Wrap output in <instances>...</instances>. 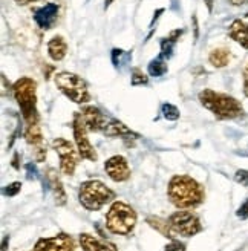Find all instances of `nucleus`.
I'll return each mask as SVG.
<instances>
[{
	"instance_id": "nucleus-1",
	"label": "nucleus",
	"mask_w": 248,
	"mask_h": 251,
	"mask_svg": "<svg viewBox=\"0 0 248 251\" xmlns=\"http://www.w3.org/2000/svg\"><path fill=\"white\" fill-rule=\"evenodd\" d=\"M169 198L178 208H192L204 201V188L185 175H176L169 182Z\"/></svg>"
},
{
	"instance_id": "nucleus-2",
	"label": "nucleus",
	"mask_w": 248,
	"mask_h": 251,
	"mask_svg": "<svg viewBox=\"0 0 248 251\" xmlns=\"http://www.w3.org/2000/svg\"><path fill=\"white\" fill-rule=\"evenodd\" d=\"M201 104L215 114L219 120H234L244 115V107L236 98L227 94L215 92L212 89H204L198 95Z\"/></svg>"
},
{
	"instance_id": "nucleus-3",
	"label": "nucleus",
	"mask_w": 248,
	"mask_h": 251,
	"mask_svg": "<svg viewBox=\"0 0 248 251\" xmlns=\"http://www.w3.org/2000/svg\"><path fill=\"white\" fill-rule=\"evenodd\" d=\"M12 94L20 106L23 120L26 126L39 124V114H37V83L29 77H22L12 84Z\"/></svg>"
},
{
	"instance_id": "nucleus-4",
	"label": "nucleus",
	"mask_w": 248,
	"mask_h": 251,
	"mask_svg": "<svg viewBox=\"0 0 248 251\" xmlns=\"http://www.w3.org/2000/svg\"><path fill=\"white\" fill-rule=\"evenodd\" d=\"M114 198H115V193L110 190L109 187H106L101 181L91 179L80 185L78 199L86 210H91V211L100 210L103 205L110 202Z\"/></svg>"
},
{
	"instance_id": "nucleus-5",
	"label": "nucleus",
	"mask_w": 248,
	"mask_h": 251,
	"mask_svg": "<svg viewBox=\"0 0 248 251\" xmlns=\"http://www.w3.org/2000/svg\"><path fill=\"white\" fill-rule=\"evenodd\" d=\"M58 89L63 92L71 101L84 104L91 100V94L86 81L72 72H58L54 78Z\"/></svg>"
},
{
	"instance_id": "nucleus-6",
	"label": "nucleus",
	"mask_w": 248,
	"mask_h": 251,
	"mask_svg": "<svg viewBox=\"0 0 248 251\" xmlns=\"http://www.w3.org/2000/svg\"><path fill=\"white\" fill-rule=\"evenodd\" d=\"M136 224V213L132 207H129L124 202L112 204L107 216H106V225L107 228L115 234H129Z\"/></svg>"
},
{
	"instance_id": "nucleus-7",
	"label": "nucleus",
	"mask_w": 248,
	"mask_h": 251,
	"mask_svg": "<svg viewBox=\"0 0 248 251\" xmlns=\"http://www.w3.org/2000/svg\"><path fill=\"white\" fill-rule=\"evenodd\" d=\"M52 147L60 156L61 172L68 175V176L74 175L78 164V159H80V152H77V150L74 149V146L68 140H65V138H55L52 141Z\"/></svg>"
},
{
	"instance_id": "nucleus-8",
	"label": "nucleus",
	"mask_w": 248,
	"mask_h": 251,
	"mask_svg": "<svg viewBox=\"0 0 248 251\" xmlns=\"http://www.w3.org/2000/svg\"><path fill=\"white\" fill-rule=\"evenodd\" d=\"M169 222L176 234H181L185 237L195 236L202 230V225H201L199 219H198V216L193 215L192 211L173 213V215L169 218Z\"/></svg>"
},
{
	"instance_id": "nucleus-9",
	"label": "nucleus",
	"mask_w": 248,
	"mask_h": 251,
	"mask_svg": "<svg viewBox=\"0 0 248 251\" xmlns=\"http://www.w3.org/2000/svg\"><path fill=\"white\" fill-rule=\"evenodd\" d=\"M72 127H74V138H75V144H77V150L80 152V156L89 161H97L98 155L95 152V149L92 147V144L89 143L88 133H86L88 129H86V126L83 124L78 112H75V115H74Z\"/></svg>"
},
{
	"instance_id": "nucleus-10",
	"label": "nucleus",
	"mask_w": 248,
	"mask_h": 251,
	"mask_svg": "<svg viewBox=\"0 0 248 251\" xmlns=\"http://www.w3.org/2000/svg\"><path fill=\"white\" fill-rule=\"evenodd\" d=\"M78 115H80L83 124L86 126V129L91 132H103L107 126V120H106L104 114L95 106L83 107L78 112Z\"/></svg>"
},
{
	"instance_id": "nucleus-11",
	"label": "nucleus",
	"mask_w": 248,
	"mask_h": 251,
	"mask_svg": "<svg viewBox=\"0 0 248 251\" xmlns=\"http://www.w3.org/2000/svg\"><path fill=\"white\" fill-rule=\"evenodd\" d=\"M72 237L68 234H58L54 237H48V239H40L35 244L32 251H74Z\"/></svg>"
},
{
	"instance_id": "nucleus-12",
	"label": "nucleus",
	"mask_w": 248,
	"mask_h": 251,
	"mask_svg": "<svg viewBox=\"0 0 248 251\" xmlns=\"http://www.w3.org/2000/svg\"><path fill=\"white\" fill-rule=\"evenodd\" d=\"M58 11H60V8H58L57 3L49 2V3L37 8L34 11V20H35L37 25H39L40 29L48 31L55 25V22L58 19Z\"/></svg>"
},
{
	"instance_id": "nucleus-13",
	"label": "nucleus",
	"mask_w": 248,
	"mask_h": 251,
	"mask_svg": "<svg viewBox=\"0 0 248 251\" xmlns=\"http://www.w3.org/2000/svg\"><path fill=\"white\" fill-rule=\"evenodd\" d=\"M104 170L110 176V179H114L117 182L126 181L130 178V169H129L127 161L126 158H123L120 155L109 158L104 164Z\"/></svg>"
},
{
	"instance_id": "nucleus-14",
	"label": "nucleus",
	"mask_w": 248,
	"mask_h": 251,
	"mask_svg": "<svg viewBox=\"0 0 248 251\" xmlns=\"http://www.w3.org/2000/svg\"><path fill=\"white\" fill-rule=\"evenodd\" d=\"M80 244L84 251H117V247L110 242H106L104 239H98L91 234H81Z\"/></svg>"
},
{
	"instance_id": "nucleus-15",
	"label": "nucleus",
	"mask_w": 248,
	"mask_h": 251,
	"mask_svg": "<svg viewBox=\"0 0 248 251\" xmlns=\"http://www.w3.org/2000/svg\"><path fill=\"white\" fill-rule=\"evenodd\" d=\"M48 184H49V188H51V192L54 195V199H55V204L57 205H65L66 204V193H65V188H63V184H61L58 175L54 169H49L48 170Z\"/></svg>"
},
{
	"instance_id": "nucleus-16",
	"label": "nucleus",
	"mask_w": 248,
	"mask_h": 251,
	"mask_svg": "<svg viewBox=\"0 0 248 251\" xmlns=\"http://www.w3.org/2000/svg\"><path fill=\"white\" fill-rule=\"evenodd\" d=\"M230 39L239 43L242 48L248 49V22L244 20H234L228 29Z\"/></svg>"
},
{
	"instance_id": "nucleus-17",
	"label": "nucleus",
	"mask_w": 248,
	"mask_h": 251,
	"mask_svg": "<svg viewBox=\"0 0 248 251\" xmlns=\"http://www.w3.org/2000/svg\"><path fill=\"white\" fill-rule=\"evenodd\" d=\"M68 52V43L61 35H55L48 42V54L54 61H61L66 57Z\"/></svg>"
},
{
	"instance_id": "nucleus-18",
	"label": "nucleus",
	"mask_w": 248,
	"mask_h": 251,
	"mask_svg": "<svg viewBox=\"0 0 248 251\" xmlns=\"http://www.w3.org/2000/svg\"><path fill=\"white\" fill-rule=\"evenodd\" d=\"M182 29H175L172 31L169 37H166V39L161 40V57H163L164 60H169L172 55H173V49H175V45L176 42L179 40V37L182 35Z\"/></svg>"
},
{
	"instance_id": "nucleus-19",
	"label": "nucleus",
	"mask_w": 248,
	"mask_h": 251,
	"mask_svg": "<svg viewBox=\"0 0 248 251\" xmlns=\"http://www.w3.org/2000/svg\"><path fill=\"white\" fill-rule=\"evenodd\" d=\"M103 133L106 136H133V138H138V135L133 133L127 126H124L121 121L118 120H112L109 121L106 129L103 130Z\"/></svg>"
},
{
	"instance_id": "nucleus-20",
	"label": "nucleus",
	"mask_w": 248,
	"mask_h": 251,
	"mask_svg": "<svg viewBox=\"0 0 248 251\" xmlns=\"http://www.w3.org/2000/svg\"><path fill=\"white\" fill-rule=\"evenodd\" d=\"M230 51L225 48H218V49H213L212 52L208 55V61L210 65H213L215 68H225L230 61Z\"/></svg>"
},
{
	"instance_id": "nucleus-21",
	"label": "nucleus",
	"mask_w": 248,
	"mask_h": 251,
	"mask_svg": "<svg viewBox=\"0 0 248 251\" xmlns=\"http://www.w3.org/2000/svg\"><path fill=\"white\" fill-rule=\"evenodd\" d=\"M25 138H26V143L32 147H39V146H45L43 141V135L40 130L39 124H31L26 126V132H25Z\"/></svg>"
},
{
	"instance_id": "nucleus-22",
	"label": "nucleus",
	"mask_w": 248,
	"mask_h": 251,
	"mask_svg": "<svg viewBox=\"0 0 248 251\" xmlns=\"http://www.w3.org/2000/svg\"><path fill=\"white\" fill-rule=\"evenodd\" d=\"M147 222L150 224L153 228H156L159 233H163L166 237H170V239L175 241L176 233H175V230L172 228V225H170L169 221H163V219H159V218H149Z\"/></svg>"
},
{
	"instance_id": "nucleus-23",
	"label": "nucleus",
	"mask_w": 248,
	"mask_h": 251,
	"mask_svg": "<svg viewBox=\"0 0 248 251\" xmlns=\"http://www.w3.org/2000/svg\"><path fill=\"white\" fill-rule=\"evenodd\" d=\"M166 72H167V65H166V60L161 55L149 63V74H150L152 77H161V75H164Z\"/></svg>"
},
{
	"instance_id": "nucleus-24",
	"label": "nucleus",
	"mask_w": 248,
	"mask_h": 251,
	"mask_svg": "<svg viewBox=\"0 0 248 251\" xmlns=\"http://www.w3.org/2000/svg\"><path fill=\"white\" fill-rule=\"evenodd\" d=\"M161 112H163V117L169 121H176L179 118V110L176 106H173L170 103H164L161 106Z\"/></svg>"
},
{
	"instance_id": "nucleus-25",
	"label": "nucleus",
	"mask_w": 248,
	"mask_h": 251,
	"mask_svg": "<svg viewBox=\"0 0 248 251\" xmlns=\"http://www.w3.org/2000/svg\"><path fill=\"white\" fill-rule=\"evenodd\" d=\"M130 83H132V86H143V84L149 83V77H147L146 74H143L140 69H135L133 74H132Z\"/></svg>"
},
{
	"instance_id": "nucleus-26",
	"label": "nucleus",
	"mask_w": 248,
	"mask_h": 251,
	"mask_svg": "<svg viewBox=\"0 0 248 251\" xmlns=\"http://www.w3.org/2000/svg\"><path fill=\"white\" fill-rule=\"evenodd\" d=\"M20 188H22V184L20 182H12V184L6 185L3 188V195L5 196H16L20 192Z\"/></svg>"
},
{
	"instance_id": "nucleus-27",
	"label": "nucleus",
	"mask_w": 248,
	"mask_h": 251,
	"mask_svg": "<svg viewBox=\"0 0 248 251\" xmlns=\"http://www.w3.org/2000/svg\"><path fill=\"white\" fill-rule=\"evenodd\" d=\"M25 169H26L28 179H37V176H39V170H37L34 162H28V164L25 166Z\"/></svg>"
},
{
	"instance_id": "nucleus-28",
	"label": "nucleus",
	"mask_w": 248,
	"mask_h": 251,
	"mask_svg": "<svg viewBox=\"0 0 248 251\" xmlns=\"http://www.w3.org/2000/svg\"><path fill=\"white\" fill-rule=\"evenodd\" d=\"M123 55H126V52L123 51V49H112V61H114V66H120L121 65V58Z\"/></svg>"
},
{
	"instance_id": "nucleus-29",
	"label": "nucleus",
	"mask_w": 248,
	"mask_h": 251,
	"mask_svg": "<svg viewBox=\"0 0 248 251\" xmlns=\"http://www.w3.org/2000/svg\"><path fill=\"white\" fill-rule=\"evenodd\" d=\"M234 179L239 184L248 185V170H238L236 175H234Z\"/></svg>"
},
{
	"instance_id": "nucleus-30",
	"label": "nucleus",
	"mask_w": 248,
	"mask_h": 251,
	"mask_svg": "<svg viewBox=\"0 0 248 251\" xmlns=\"http://www.w3.org/2000/svg\"><path fill=\"white\" fill-rule=\"evenodd\" d=\"M164 251H185V247H184V244L179 242V241H172V242L166 247Z\"/></svg>"
},
{
	"instance_id": "nucleus-31",
	"label": "nucleus",
	"mask_w": 248,
	"mask_h": 251,
	"mask_svg": "<svg viewBox=\"0 0 248 251\" xmlns=\"http://www.w3.org/2000/svg\"><path fill=\"white\" fill-rule=\"evenodd\" d=\"M236 215H238V218H241V219H247V218H248V199L239 207V210L236 211Z\"/></svg>"
},
{
	"instance_id": "nucleus-32",
	"label": "nucleus",
	"mask_w": 248,
	"mask_h": 251,
	"mask_svg": "<svg viewBox=\"0 0 248 251\" xmlns=\"http://www.w3.org/2000/svg\"><path fill=\"white\" fill-rule=\"evenodd\" d=\"M244 94L245 97H248V61H247V65L244 68Z\"/></svg>"
},
{
	"instance_id": "nucleus-33",
	"label": "nucleus",
	"mask_w": 248,
	"mask_h": 251,
	"mask_svg": "<svg viewBox=\"0 0 248 251\" xmlns=\"http://www.w3.org/2000/svg\"><path fill=\"white\" fill-rule=\"evenodd\" d=\"M14 2H16L17 5H22V6H25V5H29V3L40 2V0H14Z\"/></svg>"
},
{
	"instance_id": "nucleus-34",
	"label": "nucleus",
	"mask_w": 248,
	"mask_h": 251,
	"mask_svg": "<svg viewBox=\"0 0 248 251\" xmlns=\"http://www.w3.org/2000/svg\"><path fill=\"white\" fill-rule=\"evenodd\" d=\"M230 2L234 6H242V5H247L248 3V0H230Z\"/></svg>"
},
{
	"instance_id": "nucleus-35",
	"label": "nucleus",
	"mask_w": 248,
	"mask_h": 251,
	"mask_svg": "<svg viewBox=\"0 0 248 251\" xmlns=\"http://www.w3.org/2000/svg\"><path fill=\"white\" fill-rule=\"evenodd\" d=\"M8 244H9V236H5L3 237V242H2V251H6Z\"/></svg>"
},
{
	"instance_id": "nucleus-36",
	"label": "nucleus",
	"mask_w": 248,
	"mask_h": 251,
	"mask_svg": "<svg viewBox=\"0 0 248 251\" xmlns=\"http://www.w3.org/2000/svg\"><path fill=\"white\" fill-rule=\"evenodd\" d=\"M19 153H16L14 155V159H12V167H14V169H19Z\"/></svg>"
},
{
	"instance_id": "nucleus-37",
	"label": "nucleus",
	"mask_w": 248,
	"mask_h": 251,
	"mask_svg": "<svg viewBox=\"0 0 248 251\" xmlns=\"http://www.w3.org/2000/svg\"><path fill=\"white\" fill-rule=\"evenodd\" d=\"M193 28H195V39H198V22L195 16H193Z\"/></svg>"
},
{
	"instance_id": "nucleus-38",
	"label": "nucleus",
	"mask_w": 248,
	"mask_h": 251,
	"mask_svg": "<svg viewBox=\"0 0 248 251\" xmlns=\"http://www.w3.org/2000/svg\"><path fill=\"white\" fill-rule=\"evenodd\" d=\"M212 2H213V0H205V3L208 6V11H212Z\"/></svg>"
},
{
	"instance_id": "nucleus-39",
	"label": "nucleus",
	"mask_w": 248,
	"mask_h": 251,
	"mask_svg": "<svg viewBox=\"0 0 248 251\" xmlns=\"http://www.w3.org/2000/svg\"><path fill=\"white\" fill-rule=\"evenodd\" d=\"M112 2H114V0H104V8H109Z\"/></svg>"
},
{
	"instance_id": "nucleus-40",
	"label": "nucleus",
	"mask_w": 248,
	"mask_h": 251,
	"mask_svg": "<svg viewBox=\"0 0 248 251\" xmlns=\"http://www.w3.org/2000/svg\"><path fill=\"white\" fill-rule=\"evenodd\" d=\"M245 17H248V12H247V16H245Z\"/></svg>"
}]
</instances>
